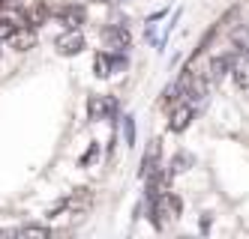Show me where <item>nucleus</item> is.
<instances>
[{
	"instance_id": "1",
	"label": "nucleus",
	"mask_w": 249,
	"mask_h": 239,
	"mask_svg": "<svg viewBox=\"0 0 249 239\" xmlns=\"http://www.w3.org/2000/svg\"><path fill=\"white\" fill-rule=\"evenodd\" d=\"M117 111V102L108 99V96H90L87 99V117L90 120H105V117H111Z\"/></svg>"
},
{
	"instance_id": "2",
	"label": "nucleus",
	"mask_w": 249,
	"mask_h": 239,
	"mask_svg": "<svg viewBox=\"0 0 249 239\" xmlns=\"http://www.w3.org/2000/svg\"><path fill=\"white\" fill-rule=\"evenodd\" d=\"M159 159H162V143H159V141H150L144 159H141V176H150L153 171H159Z\"/></svg>"
},
{
	"instance_id": "3",
	"label": "nucleus",
	"mask_w": 249,
	"mask_h": 239,
	"mask_svg": "<svg viewBox=\"0 0 249 239\" xmlns=\"http://www.w3.org/2000/svg\"><path fill=\"white\" fill-rule=\"evenodd\" d=\"M57 18H60V24H63L66 30H78V27L84 24L87 12H84L81 6H63V9L57 12Z\"/></svg>"
},
{
	"instance_id": "4",
	"label": "nucleus",
	"mask_w": 249,
	"mask_h": 239,
	"mask_svg": "<svg viewBox=\"0 0 249 239\" xmlns=\"http://www.w3.org/2000/svg\"><path fill=\"white\" fill-rule=\"evenodd\" d=\"M129 42H132V36H129L126 27H108V30H105V45H108V48L123 51V48H129Z\"/></svg>"
},
{
	"instance_id": "5",
	"label": "nucleus",
	"mask_w": 249,
	"mask_h": 239,
	"mask_svg": "<svg viewBox=\"0 0 249 239\" xmlns=\"http://www.w3.org/2000/svg\"><path fill=\"white\" fill-rule=\"evenodd\" d=\"M231 78H234V84L240 90H249V57L246 54L231 60Z\"/></svg>"
},
{
	"instance_id": "6",
	"label": "nucleus",
	"mask_w": 249,
	"mask_h": 239,
	"mask_svg": "<svg viewBox=\"0 0 249 239\" xmlns=\"http://www.w3.org/2000/svg\"><path fill=\"white\" fill-rule=\"evenodd\" d=\"M81 48H84V39H81V33H78V30H69L66 36H60V39H57V51L66 54V57L78 54Z\"/></svg>"
},
{
	"instance_id": "7",
	"label": "nucleus",
	"mask_w": 249,
	"mask_h": 239,
	"mask_svg": "<svg viewBox=\"0 0 249 239\" xmlns=\"http://www.w3.org/2000/svg\"><path fill=\"white\" fill-rule=\"evenodd\" d=\"M192 105H177L174 108V114H171V120H168V128L171 132H183V128L192 123Z\"/></svg>"
},
{
	"instance_id": "8",
	"label": "nucleus",
	"mask_w": 249,
	"mask_h": 239,
	"mask_svg": "<svg viewBox=\"0 0 249 239\" xmlns=\"http://www.w3.org/2000/svg\"><path fill=\"white\" fill-rule=\"evenodd\" d=\"M33 39H36V36H33V27H18L12 33V45H15V51H27V48H33Z\"/></svg>"
},
{
	"instance_id": "9",
	"label": "nucleus",
	"mask_w": 249,
	"mask_h": 239,
	"mask_svg": "<svg viewBox=\"0 0 249 239\" xmlns=\"http://www.w3.org/2000/svg\"><path fill=\"white\" fill-rule=\"evenodd\" d=\"M228 69H231V57H228V54H222V57H213V60H210V78H213V81H222Z\"/></svg>"
},
{
	"instance_id": "10",
	"label": "nucleus",
	"mask_w": 249,
	"mask_h": 239,
	"mask_svg": "<svg viewBox=\"0 0 249 239\" xmlns=\"http://www.w3.org/2000/svg\"><path fill=\"white\" fill-rule=\"evenodd\" d=\"M90 197H93V194H90V189H78V191H75L72 197H69L63 207H72V209H87V207H90Z\"/></svg>"
},
{
	"instance_id": "11",
	"label": "nucleus",
	"mask_w": 249,
	"mask_h": 239,
	"mask_svg": "<svg viewBox=\"0 0 249 239\" xmlns=\"http://www.w3.org/2000/svg\"><path fill=\"white\" fill-rule=\"evenodd\" d=\"M93 69H96L99 78H108L111 72H114V69H111V54H99V57L93 60Z\"/></svg>"
},
{
	"instance_id": "12",
	"label": "nucleus",
	"mask_w": 249,
	"mask_h": 239,
	"mask_svg": "<svg viewBox=\"0 0 249 239\" xmlns=\"http://www.w3.org/2000/svg\"><path fill=\"white\" fill-rule=\"evenodd\" d=\"M189 164H192V156H189V153H177L168 174H171V176H174V174H183V171H189Z\"/></svg>"
},
{
	"instance_id": "13",
	"label": "nucleus",
	"mask_w": 249,
	"mask_h": 239,
	"mask_svg": "<svg viewBox=\"0 0 249 239\" xmlns=\"http://www.w3.org/2000/svg\"><path fill=\"white\" fill-rule=\"evenodd\" d=\"M21 24H15V21H9V18H0V42H9L12 39V33L18 30Z\"/></svg>"
},
{
	"instance_id": "14",
	"label": "nucleus",
	"mask_w": 249,
	"mask_h": 239,
	"mask_svg": "<svg viewBox=\"0 0 249 239\" xmlns=\"http://www.w3.org/2000/svg\"><path fill=\"white\" fill-rule=\"evenodd\" d=\"M18 233H21V236H51V230H48L45 224H27V227H21Z\"/></svg>"
},
{
	"instance_id": "15",
	"label": "nucleus",
	"mask_w": 249,
	"mask_h": 239,
	"mask_svg": "<svg viewBox=\"0 0 249 239\" xmlns=\"http://www.w3.org/2000/svg\"><path fill=\"white\" fill-rule=\"evenodd\" d=\"M123 123H126V141L135 143V126H132V117H123Z\"/></svg>"
},
{
	"instance_id": "16",
	"label": "nucleus",
	"mask_w": 249,
	"mask_h": 239,
	"mask_svg": "<svg viewBox=\"0 0 249 239\" xmlns=\"http://www.w3.org/2000/svg\"><path fill=\"white\" fill-rule=\"evenodd\" d=\"M93 159H96V146H90V150H87V156L81 159V164H90Z\"/></svg>"
},
{
	"instance_id": "17",
	"label": "nucleus",
	"mask_w": 249,
	"mask_h": 239,
	"mask_svg": "<svg viewBox=\"0 0 249 239\" xmlns=\"http://www.w3.org/2000/svg\"><path fill=\"white\" fill-rule=\"evenodd\" d=\"M0 6H3V0H0Z\"/></svg>"
}]
</instances>
